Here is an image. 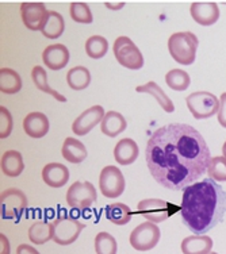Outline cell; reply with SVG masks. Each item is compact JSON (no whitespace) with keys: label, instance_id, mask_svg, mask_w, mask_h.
I'll list each match as a JSON object with an SVG mask.
<instances>
[{"label":"cell","instance_id":"6da1fadb","mask_svg":"<svg viewBox=\"0 0 226 254\" xmlns=\"http://www.w3.org/2000/svg\"><path fill=\"white\" fill-rule=\"evenodd\" d=\"M145 157L153 179L171 190H186L197 183L212 160L201 132L184 123L157 128L148 141Z\"/></svg>","mask_w":226,"mask_h":254},{"label":"cell","instance_id":"7a4b0ae2","mask_svg":"<svg viewBox=\"0 0 226 254\" xmlns=\"http://www.w3.org/2000/svg\"><path fill=\"white\" fill-rule=\"evenodd\" d=\"M180 214L184 225L194 234H206L224 220L226 192L210 177L202 179L184 190Z\"/></svg>","mask_w":226,"mask_h":254},{"label":"cell","instance_id":"3957f363","mask_svg":"<svg viewBox=\"0 0 226 254\" xmlns=\"http://www.w3.org/2000/svg\"><path fill=\"white\" fill-rule=\"evenodd\" d=\"M199 46L197 35L191 31L175 33L168 39V50L176 63L182 65H191L197 59V50Z\"/></svg>","mask_w":226,"mask_h":254},{"label":"cell","instance_id":"277c9868","mask_svg":"<svg viewBox=\"0 0 226 254\" xmlns=\"http://www.w3.org/2000/svg\"><path fill=\"white\" fill-rule=\"evenodd\" d=\"M113 52L119 65L130 70H138L144 66V56L137 45L129 37H118L113 45Z\"/></svg>","mask_w":226,"mask_h":254},{"label":"cell","instance_id":"5b68a950","mask_svg":"<svg viewBox=\"0 0 226 254\" xmlns=\"http://www.w3.org/2000/svg\"><path fill=\"white\" fill-rule=\"evenodd\" d=\"M187 107L195 119H207L218 114L220 100L216 95L206 91H198L188 95L186 99Z\"/></svg>","mask_w":226,"mask_h":254},{"label":"cell","instance_id":"8992f818","mask_svg":"<svg viewBox=\"0 0 226 254\" xmlns=\"http://www.w3.org/2000/svg\"><path fill=\"white\" fill-rule=\"evenodd\" d=\"M85 225L79 219L72 216H60L52 222V231H53V241L61 246L72 245L79 238Z\"/></svg>","mask_w":226,"mask_h":254},{"label":"cell","instance_id":"52a82bcc","mask_svg":"<svg viewBox=\"0 0 226 254\" xmlns=\"http://www.w3.org/2000/svg\"><path fill=\"white\" fill-rule=\"evenodd\" d=\"M98 193L89 181H76L67 190V204L71 208L85 210L96 201Z\"/></svg>","mask_w":226,"mask_h":254},{"label":"cell","instance_id":"ba28073f","mask_svg":"<svg viewBox=\"0 0 226 254\" xmlns=\"http://www.w3.org/2000/svg\"><path fill=\"white\" fill-rule=\"evenodd\" d=\"M125 177L119 168L113 165L104 166L99 176V190L108 199H117L125 190Z\"/></svg>","mask_w":226,"mask_h":254},{"label":"cell","instance_id":"9c48e42d","mask_svg":"<svg viewBox=\"0 0 226 254\" xmlns=\"http://www.w3.org/2000/svg\"><path fill=\"white\" fill-rule=\"evenodd\" d=\"M1 218L18 220L27 207V197L18 188H8L1 192Z\"/></svg>","mask_w":226,"mask_h":254},{"label":"cell","instance_id":"30bf717a","mask_svg":"<svg viewBox=\"0 0 226 254\" xmlns=\"http://www.w3.org/2000/svg\"><path fill=\"white\" fill-rule=\"evenodd\" d=\"M160 241V229L153 222H144L130 233V245L138 252L152 250Z\"/></svg>","mask_w":226,"mask_h":254},{"label":"cell","instance_id":"8fae6325","mask_svg":"<svg viewBox=\"0 0 226 254\" xmlns=\"http://www.w3.org/2000/svg\"><path fill=\"white\" fill-rule=\"evenodd\" d=\"M138 212L153 223H161L172 215L176 207L161 199H144L138 203Z\"/></svg>","mask_w":226,"mask_h":254},{"label":"cell","instance_id":"7c38bea8","mask_svg":"<svg viewBox=\"0 0 226 254\" xmlns=\"http://www.w3.org/2000/svg\"><path fill=\"white\" fill-rule=\"evenodd\" d=\"M49 11L46 5L41 1H25L20 4V16L25 27L31 31H38L44 29L48 20Z\"/></svg>","mask_w":226,"mask_h":254},{"label":"cell","instance_id":"4fadbf2b","mask_svg":"<svg viewBox=\"0 0 226 254\" xmlns=\"http://www.w3.org/2000/svg\"><path fill=\"white\" fill-rule=\"evenodd\" d=\"M104 115V108L102 106H92L88 110H85L80 114L79 117L75 119L74 125H72V131L76 135H87L93 127L98 126L99 123H102Z\"/></svg>","mask_w":226,"mask_h":254},{"label":"cell","instance_id":"5bb4252c","mask_svg":"<svg viewBox=\"0 0 226 254\" xmlns=\"http://www.w3.org/2000/svg\"><path fill=\"white\" fill-rule=\"evenodd\" d=\"M192 19L201 26H212L220 19V7L214 1H194L190 7Z\"/></svg>","mask_w":226,"mask_h":254},{"label":"cell","instance_id":"9a60e30c","mask_svg":"<svg viewBox=\"0 0 226 254\" xmlns=\"http://www.w3.org/2000/svg\"><path fill=\"white\" fill-rule=\"evenodd\" d=\"M69 57L71 54L68 48L61 44L49 45L42 53V61L46 65V68H49L50 70L64 69L68 65Z\"/></svg>","mask_w":226,"mask_h":254},{"label":"cell","instance_id":"2e32d148","mask_svg":"<svg viewBox=\"0 0 226 254\" xmlns=\"http://www.w3.org/2000/svg\"><path fill=\"white\" fill-rule=\"evenodd\" d=\"M42 180L50 188H61L69 180V169L64 164L50 162L42 169Z\"/></svg>","mask_w":226,"mask_h":254},{"label":"cell","instance_id":"e0dca14e","mask_svg":"<svg viewBox=\"0 0 226 254\" xmlns=\"http://www.w3.org/2000/svg\"><path fill=\"white\" fill-rule=\"evenodd\" d=\"M49 119L42 113H30L23 119V130L31 138L40 139L49 131Z\"/></svg>","mask_w":226,"mask_h":254},{"label":"cell","instance_id":"ac0fdd59","mask_svg":"<svg viewBox=\"0 0 226 254\" xmlns=\"http://www.w3.org/2000/svg\"><path fill=\"white\" fill-rule=\"evenodd\" d=\"M140 149H138L137 142L133 141L132 138H123L115 145L114 149V158L119 165H130L138 158Z\"/></svg>","mask_w":226,"mask_h":254},{"label":"cell","instance_id":"d6986e66","mask_svg":"<svg viewBox=\"0 0 226 254\" xmlns=\"http://www.w3.org/2000/svg\"><path fill=\"white\" fill-rule=\"evenodd\" d=\"M213 240L206 234L190 235L182 241L183 254H210Z\"/></svg>","mask_w":226,"mask_h":254},{"label":"cell","instance_id":"ffe728a7","mask_svg":"<svg viewBox=\"0 0 226 254\" xmlns=\"http://www.w3.org/2000/svg\"><path fill=\"white\" fill-rule=\"evenodd\" d=\"M128 127V122L123 117L122 114L117 113V111H108L104 115L103 121L100 123V130L104 135L110 138H114L123 132Z\"/></svg>","mask_w":226,"mask_h":254},{"label":"cell","instance_id":"44dd1931","mask_svg":"<svg viewBox=\"0 0 226 254\" xmlns=\"http://www.w3.org/2000/svg\"><path fill=\"white\" fill-rule=\"evenodd\" d=\"M61 153H63V157L65 160L71 164H80L88 156V152H87L83 142L72 137H68L65 139L64 143H63Z\"/></svg>","mask_w":226,"mask_h":254},{"label":"cell","instance_id":"7402d4cb","mask_svg":"<svg viewBox=\"0 0 226 254\" xmlns=\"http://www.w3.org/2000/svg\"><path fill=\"white\" fill-rule=\"evenodd\" d=\"M0 166H1V171H3L5 176L18 177L25 169V161H23V157L19 152L7 150L1 156Z\"/></svg>","mask_w":226,"mask_h":254},{"label":"cell","instance_id":"603a6c76","mask_svg":"<svg viewBox=\"0 0 226 254\" xmlns=\"http://www.w3.org/2000/svg\"><path fill=\"white\" fill-rule=\"evenodd\" d=\"M136 91L140 93H148V95L153 96L165 113H173L175 111V106H173L172 100L168 98L165 92L154 81H149V83L144 84V85H138Z\"/></svg>","mask_w":226,"mask_h":254},{"label":"cell","instance_id":"cb8c5ba5","mask_svg":"<svg viewBox=\"0 0 226 254\" xmlns=\"http://www.w3.org/2000/svg\"><path fill=\"white\" fill-rule=\"evenodd\" d=\"M22 89V78L14 69H0V91L5 95H14Z\"/></svg>","mask_w":226,"mask_h":254},{"label":"cell","instance_id":"d4e9b609","mask_svg":"<svg viewBox=\"0 0 226 254\" xmlns=\"http://www.w3.org/2000/svg\"><path fill=\"white\" fill-rule=\"evenodd\" d=\"M65 30V20L63 15L57 12V11H49L48 15V20L45 23L44 29L41 30V33L45 38L48 39H56L60 38Z\"/></svg>","mask_w":226,"mask_h":254},{"label":"cell","instance_id":"484cf974","mask_svg":"<svg viewBox=\"0 0 226 254\" xmlns=\"http://www.w3.org/2000/svg\"><path fill=\"white\" fill-rule=\"evenodd\" d=\"M31 78H33V83H34L35 87L40 89L41 92L49 93V95H52V96L57 100V102H67V98H65L64 95H61V93L57 92V91H54V89L50 87L49 83H48V74H46V70H45L42 66L37 65V66L33 68V70H31Z\"/></svg>","mask_w":226,"mask_h":254},{"label":"cell","instance_id":"4316f807","mask_svg":"<svg viewBox=\"0 0 226 254\" xmlns=\"http://www.w3.org/2000/svg\"><path fill=\"white\" fill-rule=\"evenodd\" d=\"M67 83L74 91H83L91 84V73L85 66H75L67 73Z\"/></svg>","mask_w":226,"mask_h":254},{"label":"cell","instance_id":"83f0119b","mask_svg":"<svg viewBox=\"0 0 226 254\" xmlns=\"http://www.w3.org/2000/svg\"><path fill=\"white\" fill-rule=\"evenodd\" d=\"M133 216V212L123 203H113L106 207V218L117 226L128 225Z\"/></svg>","mask_w":226,"mask_h":254},{"label":"cell","instance_id":"f1b7e54d","mask_svg":"<svg viewBox=\"0 0 226 254\" xmlns=\"http://www.w3.org/2000/svg\"><path fill=\"white\" fill-rule=\"evenodd\" d=\"M29 238L35 245H44L53 240L52 223H46L44 220H38L33 223L29 229Z\"/></svg>","mask_w":226,"mask_h":254},{"label":"cell","instance_id":"f546056e","mask_svg":"<svg viewBox=\"0 0 226 254\" xmlns=\"http://www.w3.org/2000/svg\"><path fill=\"white\" fill-rule=\"evenodd\" d=\"M165 83L173 91L183 92V91H186L190 87L191 78H190V74L187 73L186 70H183V69H171L165 74Z\"/></svg>","mask_w":226,"mask_h":254},{"label":"cell","instance_id":"4dcf8cb0","mask_svg":"<svg viewBox=\"0 0 226 254\" xmlns=\"http://www.w3.org/2000/svg\"><path fill=\"white\" fill-rule=\"evenodd\" d=\"M108 50V41L102 35H92L85 41V53L89 59L100 60Z\"/></svg>","mask_w":226,"mask_h":254},{"label":"cell","instance_id":"1f68e13d","mask_svg":"<svg viewBox=\"0 0 226 254\" xmlns=\"http://www.w3.org/2000/svg\"><path fill=\"white\" fill-rule=\"evenodd\" d=\"M69 14H71V18L75 22H77V23H81V25L92 23V11H91L87 3H83V1H74V3H71Z\"/></svg>","mask_w":226,"mask_h":254},{"label":"cell","instance_id":"d6a6232c","mask_svg":"<svg viewBox=\"0 0 226 254\" xmlns=\"http://www.w3.org/2000/svg\"><path fill=\"white\" fill-rule=\"evenodd\" d=\"M118 245L113 235L106 231L98 233L95 237V252L96 254H117Z\"/></svg>","mask_w":226,"mask_h":254},{"label":"cell","instance_id":"836d02e7","mask_svg":"<svg viewBox=\"0 0 226 254\" xmlns=\"http://www.w3.org/2000/svg\"><path fill=\"white\" fill-rule=\"evenodd\" d=\"M207 175L217 183L226 181V158L224 156L212 157L207 168Z\"/></svg>","mask_w":226,"mask_h":254},{"label":"cell","instance_id":"e575fe53","mask_svg":"<svg viewBox=\"0 0 226 254\" xmlns=\"http://www.w3.org/2000/svg\"><path fill=\"white\" fill-rule=\"evenodd\" d=\"M12 126H14L12 115L7 108L1 106L0 107V138L1 139L10 137L12 132Z\"/></svg>","mask_w":226,"mask_h":254},{"label":"cell","instance_id":"d590c367","mask_svg":"<svg viewBox=\"0 0 226 254\" xmlns=\"http://www.w3.org/2000/svg\"><path fill=\"white\" fill-rule=\"evenodd\" d=\"M217 119H218V123L224 128H226V92L222 93L220 98V108H218Z\"/></svg>","mask_w":226,"mask_h":254},{"label":"cell","instance_id":"8d00e7d4","mask_svg":"<svg viewBox=\"0 0 226 254\" xmlns=\"http://www.w3.org/2000/svg\"><path fill=\"white\" fill-rule=\"evenodd\" d=\"M16 254H40V252L33 248L31 245L22 244L16 248Z\"/></svg>","mask_w":226,"mask_h":254},{"label":"cell","instance_id":"74e56055","mask_svg":"<svg viewBox=\"0 0 226 254\" xmlns=\"http://www.w3.org/2000/svg\"><path fill=\"white\" fill-rule=\"evenodd\" d=\"M0 244H1V254H10V242L4 234H0Z\"/></svg>","mask_w":226,"mask_h":254},{"label":"cell","instance_id":"f35d334b","mask_svg":"<svg viewBox=\"0 0 226 254\" xmlns=\"http://www.w3.org/2000/svg\"><path fill=\"white\" fill-rule=\"evenodd\" d=\"M125 5V1H118V3H110V1H106V7L110 8V10H121Z\"/></svg>","mask_w":226,"mask_h":254},{"label":"cell","instance_id":"ab89813d","mask_svg":"<svg viewBox=\"0 0 226 254\" xmlns=\"http://www.w3.org/2000/svg\"><path fill=\"white\" fill-rule=\"evenodd\" d=\"M222 156L226 158V141H225V143H224V146H222Z\"/></svg>","mask_w":226,"mask_h":254},{"label":"cell","instance_id":"60d3db41","mask_svg":"<svg viewBox=\"0 0 226 254\" xmlns=\"http://www.w3.org/2000/svg\"><path fill=\"white\" fill-rule=\"evenodd\" d=\"M210 254H218V253H214V252H212V253H210Z\"/></svg>","mask_w":226,"mask_h":254}]
</instances>
